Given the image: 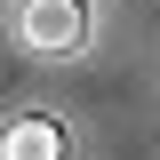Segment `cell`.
<instances>
[{"mask_svg":"<svg viewBox=\"0 0 160 160\" xmlns=\"http://www.w3.org/2000/svg\"><path fill=\"white\" fill-rule=\"evenodd\" d=\"M16 40L32 56H80L88 48V0H16Z\"/></svg>","mask_w":160,"mask_h":160,"instance_id":"cell-1","label":"cell"},{"mask_svg":"<svg viewBox=\"0 0 160 160\" xmlns=\"http://www.w3.org/2000/svg\"><path fill=\"white\" fill-rule=\"evenodd\" d=\"M0 160H64V120L48 112H24L0 128Z\"/></svg>","mask_w":160,"mask_h":160,"instance_id":"cell-2","label":"cell"}]
</instances>
